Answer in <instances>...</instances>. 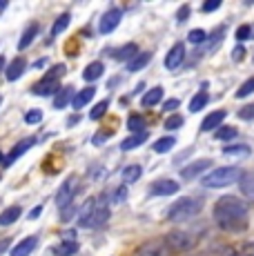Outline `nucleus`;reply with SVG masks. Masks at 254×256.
Returning a JSON list of instances; mask_svg holds the SVG:
<instances>
[{"label": "nucleus", "mask_w": 254, "mask_h": 256, "mask_svg": "<svg viewBox=\"0 0 254 256\" xmlns=\"http://www.w3.org/2000/svg\"><path fill=\"white\" fill-rule=\"evenodd\" d=\"M214 223L228 234L243 232L248 228V208L238 196H221L214 203Z\"/></svg>", "instance_id": "f257e3e1"}, {"label": "nucleus", "mask_w": 254, "mask_h": 256, "mask_svg": "<svg viewBox=\"0 0 254 256\" xmlns=\"http://www.w3.org/2000/svg\"><path fill=\"white\" fill-rule=\"evenodd\" d=\"M203 208V200L192 198V196H185V198H178L172 208L168 210V220L172 223H183V220H190L201 212Z\"/></svg>", "instance_id": "f03ea898"}, {"label": "nucleus", "mask_w": 254, "mask_h": 256, "mask_svg": "<svg viewBox=\"0 0 254 256\" xmlns=\"http://www.w3.org/2000/svg\"><path fill=\"white\" fill-rule=\"evenodd\" d=\"M241 176H243V172L238 167H218V170L205 174L201 178V183L208 190H218V187H228V185L236 183Z\"/></svg>", "instance_id": "7ed1b4c3"}, {"label": "nucleus", "mask_w": 254, "mask_h": 256, "mask_svg": "<svg viewBox=\"0 0 254 256\" xmlns=\"http://www.w3.org/2000/svg\"><path fill=\"white\" fill-rule=\"evenodd\" d=\"M107 220H110V208H107V200L100 196V198H94V208L85 218L78 220V225L80 228H100Z\"/></svg>", "instance_id": "20e7f679"}, {"label": "nucleus", "mask_w": 254, "mask_h": 256, "mask_svg": "<svg viewBox=\"0 0 254 256\" xmlns=\"http://www.w3.org/2000/svg\"><path fill=\"white\" fill-rule=\"evenodd\" d=\"M78 185H80L78 176H70L65 183L58 187V192H56V205L60 210H65V208H70V205H72V200H74V196H76V192H78Z\"/></svg>", "instance_id": "39448f33"}, {"label": "nucleus", "mask_w": 254, "mask_h": 256, "mask_svg": "<svg viewBox=\"0 0 254 256\" xmlns=\"http://www.w3.org/2000/svg\"><path fill=\"white\" fill-rule=\"evenodd\" d=\"M194 236L190 232H172L168 234V238H165V245H168L170 250H174V252H188V250L194 248Z\"/></svg>", "instance_id": "423d86ee"}, {"label": "nucleus", "mask_w": 254, "mask_h": 256, "mask_svg": "<svg viewBox=\"0 0 254 256\" xmlns=\"http://www.w3.org/2000/svg\"><path fill=\"white\" fill-rule=\"evenodd\" d=\"M176 192H178V183H176V180L158 178V180H154V183L150 185L148 194L150 196H172V194H176Z\"/></svg>", "instance_id": "0eeeda50"}, {"label": "nucleus", "mask_w": 254, "mask_h": 256, "mask_svg": "<svg viewBox=\"0 0 254 256\" xmlns=\"http://www.w3.org/2000/svg\"><path fill=\"white\" fill-rule=\"evenodd\" d=\"M210 167H212V160H210V158H203V160H194V163L185 165L183 170H180V176H183L185 180L198 178V176H203V172H208Z\"/></svg>", "instance_id": "6e6552de"}, {"label": "nucleus", "mask_w": 254, "mask_h": 256, "mask_svg": "<svg viewBox=\"0 0 254 256\" xmlns=\"http://www.w3.org/2000/svg\"><path fill=\"white\" fill-rule=\"evenodd\" d=\"M120 18H123V12H120L118 7L110 9V12L105 14V16L100 18V24H98V32L100 34H112L116 27L120 24Z\"/></svg>", "instance_id": "1a4fd4ad"}, {"label": "nucleus", "mask_w": 254, "mask_h": 256, "mask_svg": "<svg viewBox=\"0 0 254 256\" xmlns=\"http://www.w3.org/2000/svg\"><path fill=\"white\" fill-rule=\"evenodd\" d=\"M183 60H185V45L183 42H176V45H172V49L168 52V56H165V67H168L170 72H174L183 65Z\"/></svg>", "instance_id": "9d476101"}, {"label": "nucleus", "mask_w": 254, "mask_h": 256, "mask_svg": "<svg viewBox=\"0 0 254 256\" xmlns=\"http://www.w3.org/2000/svg\"><path fill=\"white\" fill-rule=\"evenodd\" d=\"M34 145H36V138H22V140L18 142L16 147H14L12 152H9L7 156H4V163H2V165H4V167H12V165L16 163L18 158H20L22 154H25V152H29V150H32Z\"/></svg>", "instance_id": "9b49d317"}, {"label": "nucleus", "mask_w": 254, "mask_h": 256, "mask_svg": "<svg viewBox=\"0 0 254 256\" xmlns=\"http://www.w3.org/2000/svg\"><path fill=\"white\" fill-rule=\"evenodd\" d=\"M226 116H228L226 110H216V112H212V114H208V116L203 118V122H201V132H214V130H218V127L223 125V120H226Z\"/></svg>", "instance_id": "f8f14e48"}, {"label": "nucleus", "mask_w": 254, "mask_h": 256, "mask_svg": "<svg viewBox=\"0 0 254 256\" xmlns=\"http://www.w3.org/2000/svg\"><path fill=\"white\" fill-rule=\"evenodd\" d=\"M25 70H27V60L22 56H18L4 67V78H7V80H18V78L25 74Z\"/></svg>", "instance_id": "ddd939ff"}, {"label": "nucleus", "mask_w": 254, "mask_h": 256, "mask_svg": "<svg viewBox=\"0 0 254 256\" xmlns=\"http://www.w3.org/2000/svg\"><path fill=\"white\" fill-rule=\"evenodd\" d=\"M165 254H168L165 240H150V243L138 248V256H165Z\"/></svg>", "instance_id": "4468645a"}, {"label": "nucleus", "mask_w": 254, "mask_h": 256, "mask_svg": "<svg viewBox=\"0 0 254 256\" xmlns=\"http://www.w3.org/2000/svg\"><path fill=\"white\" fill-rule=\"evenodd\" d=\"M36 248H38V236H27V238H22L16 248H12L9 256H29Z\"/></svg>", "instance_id": "2eb2a0df"}, {"label": "nucleus", "mask_w": 254, "mask_h": 256, "mask_svg": "<svg viewBox=\"0 0 254 256\" xmlns=\"http://www.w3.org/2000/svg\"><path fill=\"white\" fill-rule=\"evenodd\" d=\"M32 92L36 94V96H52V94H58V92H60V82L42 78L40 82H36V85L32 87Z\"/></svg>", "instance_id": "dca6fc26"}, {"label": "nucleus", "mask_w": 254, "mask_h": 256, "mask_svg": "<svg viewBox=\"0 0 254 256\" xmlns=\"http://www.w3.org/2000/svg\"><path fill=\"white\" fill-rule=\"evenodd\" d=\"M94 96H96V90H94V87H85V90H80L74 98H72V107H74L76 112L82 110L87 102H92V98H94Z\"/></svg>", "instance_id": "f3484780"}, {"label": "nucleus", "mask_w": 254, "mask_h": 256, "mask_svg": "<svg viewBox=\"0 0 254 256\" xmlns=\"http://www.w3.org/2000/svg\"><path fill=\"white\" fill-rule=\"evenodd\" d=\"M150 60H152V54L150 52H138L130 62H127V72H140Z\"/></svg>", "instance_id": "a211bd4d"}, {"label": "nucleus", "mask_w": 254, "mask_h": 256, "mask_svg": "<svg viewBox=\"0 0 254 256\" xmlns=\"http://www.w3.org/2000/svg\"><path fill=\"white\" fill-rule=\"evenodd\" d=\"M102 72H105V65H102L100 60L90 62V65L85 67V72H82V78H85L87 82H94V80H98V78L102 76Z\"/></svg>", "instance_id": "6ab92c4d"}, {"label": "nucleus", "mask_w": 254, "mask_h": 256, "mask_svg": "<svg viewBox=\"0 0 254 256\" xmlns=\"http://www.w3.org/2000/svg\"><path fill=\"white\" fill-rule=\"evenodd\" d=\"M136 54H138V47H136L134 42H127V45H123V47L116 49V52L112 54V56H114L116 60H127V62H130L132 58L136 56Z\"/></svg>", "instance_id": "aec40b11"}, {"label": "nucleus", "mask_w": 254, "mask_h": 256, "mask_svg": "<svg viewBox=\"0 0 254 256\" xmlns=\"http://www.w3.org/2000/svg\"><path fill=\"white\" fill-rule=\"evenodd\" d=\"M163 100V87H152L143 98H140V105L143 107H154Z\"/></svg>", "instance_id": "412c9836"}, {"label": "nucleus", "mask_w": 254, "mask_h": 256, "mask_svg": "<svg viewBox=\"0 0 254 256\" xmlns=\"http://www.w3.org/2000/svg\"><path fill=\"white\" fill-rule=\"evenodd\" d=\"M127 127H130V132H134V134H148V122H145V118L140 114H132L127 118Z\"/></svg>", "instance_id": "4be33fe9"}, {"label": "nucleus", "mask_w": 254, "mask_h": 256, "mask_svg": "<svg viewBox=\"0 0 254 256\" xmlns=\"http://www.w3.org/2000/svg\"><path fill=\"white\" fill-rule=\"evenodd\" d=\"M205 87L208 85H203V90L196 94V96L192 98V100H190V112H192V114H196V112H201L205 105H208V100H210V94H208V90H205Z\"/></svg>", "instance_id": "5701e85b"}, {"label": "nucleus", "mask_w": 254, "mask_h": 256, "mask_svg": "<svg viewBox=\"0 0 254 256\" xmlns=\"http://www.w3.org/2000/svg\"><path fill=\"white\" fill-rule=\"evenodd\" d=\"M238 190H241L243 196L254 200V174H243L241 178H238Z\"/></svg>", "instance_id": "b1692460"}, {"label": "nucleus", "mask_w": 254, "mask_h": 256, "mask_svg": "<svg viewBox=\"0 0 254 256\" xmlns=\"http://www.w3.org/2000/svg\"><path fill=\"white\" fill-rule=\"evenodd\" d=\"M20 214H22V210L18 208V205H12V208H7L2 214H0V225H2V228H7V225L16 223Z\"/></svg>", "instance_id": "393cba45"}, {"label": "nucleus", "mask_w": 254, "mask_h": 256, "mask_svg": "<svg viewBox=\"0 0 254 256\" xmlns=\"http://www.w3.org/2000/svg\"><path fill=\"white\" fill-rule=\"evenodd\" d=\"M38 29H40V24H38V22H32V24H29V27L25 29V34H22L20 42H18V49H20V52H22V49H27V47L34 42V38H36Z\"/></svg>", "instance_id": "a878e982"}, {"label": "nucleus", "mask_w": 254, "mask_h": 256, "mask_svg": "<svg viewBox=\"0 0 254 256\" xmlns=\"http://www.w3.org/2000/svg\"><path fill=\"white\" fill-rule=\"evenodd\" d=\"M52 252H54V256H74L78 252V243L76 240H62V243L56 245Z\"/></svg>", "instance_id": "bb28decb"}, {"label": "nucleus", "mask_w": 254, "mask_h": 256, "mask_svg": "<svg viewBox=\"0 0 254 256\" xmlns=\"http://www.w3.org/2000/svg\"><path fill=\"white\" fill-rule=\"evenodd\" d=\"M145 140H148V134H132L130 138H125L123 142H120V150H123V152L136 150V147H140Z\"/></svg>", "instance_id": "cd10ccee"}, {"label": "nucleus", "mask_w": 254, "mask_h": 256, "mask_svg": "<svg viewBox=\"0 0 254 256\" xmlns=\"http://www.w3.org/2000/svg\"><path fill=\"white\" fill-rule=\"evenodd\" d=\"M120 176H123L125 183H136V180L143 176V167H140V165H127Z\"/></svg>", "instance_id": "c85d7f7f"}, {"label": "nucleus", "mask_w": 254, "mask_h": 256, "mask_svg": "<svg viewBox=\"0 0 254 256\" xmlns=\"http://www.w3.org/2000/svg\"><path fill=\"white\" fill-rule=\"evenodd\" d=\"M72 87H60V92L56 94V98H54V107L56 110H62V107H67V102L72 100Z\"/></svg>", "instance_id": "c756f323"}, {"label": "nucleus", "mask_w": 254, "mask_h": 256, "mask_svg": "<svg viewBox=\"0 0 254 256\" xmlns=\"http://www.w3.org/2000/svg\"><path fill=\"white\" fill-rule=\"evenodd\" d=\"M70 22H72V16H70V14H62V16H58L56 22H54V27H52V38H56L58 34L65 32V29L70 27Z\"/></svg>", "instance_id": "7c9ffc66"}, {"label": "nucleus", "mask_w": 254, "mask_h": 256, "mask_svg": "<svg viewBox=\"0 0 254 256\" xmlns=\"http://www.w3.org/2000/svg\"><path fill=\"white\" fill-rule=\"evenodd\" d=\"M223 154L226 156H241V158H248V156L252 154V150L248 145H230L223 150Z\"/></svg>", "instance_id": "2f4dec72"}, {"label": "nucleus", "mask_w": 254, "mask_h": 256, "mask_svg": "<svg viewBox=\"0 0 254 256\" xmlns=\"http://www.w3.org/2000/svg\"><path fill=\"white\" fill-rule=\"evenodd\" d=\"M174 142H176V140H174L172 136H163V138H158L154 142V152H156V154H165V152H170L174 147Z\"/></svg>", "instance_id": "473e14b6"}, {"label": "nucleus", "mask_w": 254, "mask_h": 256, "mask_svg": "<svg viewBox=\"0 0 254 256\" xmlns=\"http://www.w3.org/2000/svg\"><path fill=\"white\" fill-rule=\"evenodd\" d=\"M223 34H226V27H216V29H214L212 38L208 40V52H210V54H212L214 49H216V47L223 42Z\"/></svg>", "instance_id": "72a5a7b5"}, {"label": "nucleus", "mask_w": 254, "mask_h": 256, "mask_svg": "<svg viewBox=\"0 0 254 256\" xmlns=\"http://www.w3.org/2000/svg\"><path fill=\"white\" fill-rule=\"evenodd\" d=\"M236 136H238V130H236V127H223V125H221V127L216 130V138L223 140V142H226V140H234Z\"/></svg>", "instance_id": "f704fd0d"}, {"label": "nucleus", "mask_w": 254, "mask_h": 256, "mask_svg": "<svg viewBox=\"0 0 254 256\" xmlns=\"http://www.w3.org/2000/svg\"><path fill=\"white\" fill-rule=\"evenodd\" d=\"M250 94H254V76L248 78V80L236 90V94H234V96H236V98H248Z\"/></svg>", "instance_id": "c9c22d12"}, {"label": "nucleus", "mask_w": 254, "mask_h": 256, "mask_svg": "<svg viewBox=\"0 0 254 256\" xmlns=\"http://www.w3.org/2000/svg\"><path fill=\"white\" fill-rule=\"evenodd\" d=\"M107 107H110V100H100L98 105L90 112V118H92V120H100V118L107 114Z\"/></svg>", "instance_id": "e433bc0d"}, {"label": "nucleus", "mask_w": 254, "mask_h": 256, "mask_svg": "<svg viewBox=\"0 0 254 256\" xmlns=\"http://www.w3.org/2000/svg\"><path fill=\"white\" fill-rule=\"evenodd\" d=\"M188 40L194 42V45H201V42L208 40V32H203V29H192V32L188 34Z\"/></svg>", "instance_id": "4c0bfd02"}, {"label": "nucleus", "mask_w": 254, "mask_h": 256, "mask_svg": "<svg viewBox=\"0 0 254 256\" xmlns=\"http://www.w3.org/2000/svg\"><path fill=\"white\" fill-rule=\"evenodd\" d=\"M248 38H254V24H241L236 29V40H248Z\"/></svg>", "instance_id": "58836bf2"}, {"label": "nucleus", "mask_w": 254, "mask_h": 256, "mask_svg": "<svg viewBox=\"0 0 254 256\" xmlns=\"http://www.w3.org/2000/svg\"><path fill=\"white\" fill-rule=\"evenodd\" d=\"M65 72H67L65 65H54L50 70V74H45V78L47 80H60V78L65 76Z\"/></svg>", "instance_id": "ea45409f"}, {"label": "nucleus", "mask_w": 254, "mask_h": 256, "mask_svg": "<svg viewBox=\"0 0 254 256\" xmlns=\"http://www.w3.org/2000/svg\"><path fill=\"white\" fill-rule=\"evenodd\" d=\"M42 120V112L40 110H32L25 114V122L27 125H38V122Z\"/></svg>", "instance_id": "a19ab883"}, {"label": "nucleus", "mask_w": 254, "mask_h": 256, "mask_svg": "<svg viewBox=\"0 0 254 256\" xmlns=\"http://www.w3.org/2000/svg\"><path fill=\"white\" fill-rule=\"evenodd\" d=\"M183 125V118H180L178 114H174V116H170L168 120H165V130H178V127Z\"/></svg>", "instance_id": "79ce46f5"}, {"label": "nucleus", "mask_w": 254, "mask_h": 256, "mask_svg": "<svg viewBox=\"0 0 254 256\" xmlns=\"http://www.w3.org/2000/svg\"><path fill=\"white\" fill-rule=\"evenodd\" d=\"M238 118H243V120H254V102L241 107V110H238Z\"/></svg>", "instance_id": "37998d69"}, {"label": "nucleus", "mask_w": 254, "mask_h": 256, "mask_svg": "<svg viewBox=\"0 0 254 256\" xmlns=\"http://www.w3.org/2000/svg\"><path fill=\"white\" fill-rule=\"evenodd\" d=\"M218 7H221V0H208V2L201 4V12L203 14H212V12H216Z\"/></svg>", "instance_id": "c03bdc74"}, {"label": "nucleus", "mask_w": 254, "mask_h": 256, "mask_svg": "<svg viewBox=\"0 0 254 256\" xmlns=\"http://www.w3.org/2000/svg\"><path fill=\"white\" fill-rule=\"evenodd\" d=\"M243 58H246V49H243V45H236L232 49V60L234 62H241Z\"/></svg>", "instance_id": "a18cd8bd"}, {"label": "nucleus", "mask_w": 254, "mask_h": 256, "mask_svg": "<svg viewBox=\"0 0 254 256\" xmlns=\"http://www.w3.org/2000/svg\"><path fill=\"white\" fill-rule=\"evenodd\" d=\"M178 105H180L178 98H170V100H165V102H163V112H174Z\"/></svg>", "instance_id": "49530a36"}, {"label": "nucleus", "mask_w": 254, "mask_h": 256, "mask_svg": "<svg viewBox=\"0 0 254 256\" xmlns=\"http://www.w3.org/2000/svg\"><path fill=\"white\" fill-rule=\"evenodd\" d=\"M125 196H127V187L123 185V187H118V190H116V196H112V200H114V203H123Z\"/></svg>", "instance_id": "de8ad7c7"}, {"label": "nucleus", "mask_w": 254, "mask_h": 256, "mask_svg": "<svg viewBox=\"0 0 254 256\" xmlns=\"http://www.w3.org/2000/svg\"><path fill=\"white\" fill-rule=\"evenodd\" d=\"M188 16H190V4H183V7L178 9V14H176V20L183 22V20H188Z\"/></svg>", "instance_id": "09e8293b"}, {"label": "nucleus", "mask_w": 254, "mask_h": 256, "mask_svg": "<svg viewBox=\"0 0 254 256\" xmlns=\"http://www.w3.org/2000/svg\"><path fill=\"white\" fill-rule=\"evenodd\" d=\"M238 256H254V243H246L243 250L238 252Z\"/></svg>", "instance_id": "8fccbe9b"}, {"label": "nucleus", "mask_w": 254, "mask_h": 256, "mask_svg": "<svg viewBox=\"0 0 254 256\" xmlns=\"http://www.w3.org/2000/svg\"><path fill=\"white\" fill-rule=\"evenodd\" d=\"M9 248H12V238H2V240H0V254H4Z\"/></svg>", "instance_id": "3c124183"}, {"label": "nucleus", "mask_w": 254, "mask_h": 256, "mask_svg": "<svg viewBox=\"0 0 254 256\" xmlns=\"http://www.w3.org/2000/svg\"><path fill=\"white\" fill-rule=\"evenodd\" d=\"M40 212H42V208H40V205H38V208H34L32 212H29V214H27V218H29V220L38 218V216H40Z\"/></svg>", "instance_id": "603ef678"}, {"label": "nucleus", "mask_w": 254, "mask_h": 256, "mask_svg": "<svg viewBox=\"0 0 254 256\" xmlns=\"http://www.w3.org/2000/svg\"><path fill=\"white\" fill-rule=\"evenodd\" d=\"M107 136H110V134H105V132H98V134L94 136V145H102V140H105Z\"/></svg>", "instance_id": "864d4df0"}, {"label": "nucleus", "mask_w": 254, "mask_h": 256, "mask_svg": "<svg viewBox=\"0 0 254 256\" xmlns=\"http://www.w3.org/2000/svg\"><path fill=\"white\" fill-rule=\"evenodd\" d=\"M76 122H80V114H74V116L67 118V125H70V127H74Z\"/></svg>", "instance_id": "5fc2aeb1"}, {"label": "nucleus", "mask_w": 254, "mask_h": 256, "mask_svg": "<svg viewBox=\"0 0 254 256\" xmlns=\"http://www.w3.org/2000/svg\"><path fill=\"white\" fill-rule=\"evenodd\" d=\"M45 65H47V58H40V60H38L34 67H38V70H40V67H45Z\"/></svg>", "instance_id": "6e6d98bb"}, {"label": "nucleus", "mask_w": 254, "mask_h": 256, "mask_svg": "<svg viewBox=\"0 0 254 256\" xmlns=\"http://www.w3.org/2000/svg\"><path fill=\"white\" fill-rule=\"evenodd\" d=\"M223 256H238L236 252H234V250L232 248H226V254H223Z\"/></svg>", "instance_id": "4d7b16f0"}, {"label": "nucleus", "mask_w": 254, "mask_h": 256, "mask_svg": "<svg viewBox=\"0 0 254 256\" xmlns=\"http://www.w3.org/2000/svg\"><path fill=\"white\" fill-rule=\"evenodd\" d=\"M4 65H7V60H4V56H0V72H4Z\"/></svg>", "instance_id": "13d9d810"}, {"label": "nucleus", "mask_w": 254, "mask_h": 256, "mask_svg": "<svg viewBox=\"0 0 254 256\" xmlns=\"http://www.w3.org/2000/svg\"><path fill=\"white\" fill-rule=\"evenodd\" d=\"M4 9H7V0H0V14H2Z\"/></svg>", "instance_id": "bf43d9fd"}, {"label": "nucleus", "mask_w": 254, "mask_h": 256, "mask_svg": "<svg viewBox=\"0 0 254 256\" xmlns=\"http://www.w3.org/2000/svg\"><path fill=\"white\" fill-rule=\"evenodd\" d=\"M0 163H4V156L2 154H0Z\"/></svg>", "instance_id": "052dcab7"}, {"label": "nucleus", "mask_w": 254, "mask_h": 256, "mask_svg": "<svg viewBox=\"0 0 254 256\" xmlns=\"http://www.w3.org/2000/svg\"><path fill=\"white\" fill-rule=\"evenodd\" d=\"M0 102H2V98H0Z\"/></svg>", "instance_id": "680f3d73"}]
</instances>
